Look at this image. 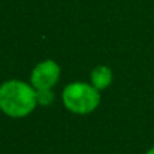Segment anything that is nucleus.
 <instances>
[{
	"instance_id": "f257e3e1",
	"label": "nucleus",
	"mask_w": 154,
	"mask_h": 154,
	"mask_svg": "<svg viewBox=\"0 0 154 154\" xmlns=\"http://www.w3.org/2000/svg\"><path fill=\"white\" fill-rule=\"evenodd\" d=\"M37 105L35 89L22 81H7L0 86V111L10 117H25Z\"/></svg>"
},
{
	"instance_id": "f03ea898",
	"label": "nucleus",
	"mask_w": 154,
	"mask_h": 154,
	"mask_svg": "<svg viewBox=\"0 0 154 154\" xmlns=\"http://www.w3.org/2000/svg\"><path fill=\"white\" fill-rule=\"evenodd\" d=\"M100 90L93 85L85 82H74L63 90V104L70 112L76 115H87L96 111L100 105Z\"/></svg>"
},
{
	"instance_id": "7ed1b4c3",
	"label": "nucleus",
	"mask_w": 154,
	"mask_h": 154,
	"mask_svg": "<svg viewBox=\"0 0 154 154\" xmlns=\"http://www.w3.org/2000/svg\"><path fill=\"white\" fill-rule=\"evenodd\" d=\"M60 67L53 60H45L38 63L32 72V85L35 90L40 89H51L59 81Z\"/></svg>"
},
{
	"instance_id": "20e7f679",
	"label": "nucleus",
	"mask_w": 154,
	"mask_h": 154,
	"mask_svg": "<svg viewBox=\"0 0 154 154\" xmlns=\"http://www.w3.org/2000/svg\"><path fill=\"white\" fill-rule=\"evenodd\" d=\"M112 82V71L106 66H98L91 71V85L97 90L106 89Z\"/></svg>"
},
{
	"instance_id": "39448f33",
	"label": "nucleus",
	"mask_w": 154,
	"mask_h": 154,
	"mask_svg": "<svg viewBox=\"0 0 154 154\" xmlns=\"http://www.w3.org/2000/svg\"><path fill=\"white\" fill-rule=\"evenodd\" d=\"M35 96H37V104L40 105H49L53 101V93L51 89L35 90Z\"/></svg>"
},
{
	"instance_id": "423d86ee",
	"label": "nucleus",
	"mask_w": 154,
	"mask_h": 154,
	"mask_svg": "<svg viewBox=\"0 0 154 154\" xmlns=\"http://www.w3.org/2000/svg\"><path fill=\"white\" fill-rule=\"evenodd\" d=\"M146 154H154V147H151L150 150H149V151H147V153H146Z\"/></svg>"
}]
</instances>
